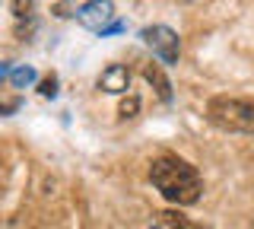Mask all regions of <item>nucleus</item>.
Masks as SVG:
<instances>
[{"label": "nucleus", "mask_w": 254, "mask_h": 229, "mask_svg": "<svg viewBox=\"0 0 254 229\" xmlns=\"http://www.w3.org/2000/svg\"><path fill=\"white\" fill-rule=\"evenodd\" d=\"M16 83H26V80H32V70H16Z\"/></svg>", "instance_id": "obj_9"}, {"label": "nucleus", "mask_w": 254, "mask_h": 229, "mask_svg": "<svg viewBox=\"0 0 254 229\" xmlns=\"http://www.w3.org/2000/svg\"><path fill=\"white\" fill-rule=\"evenodd\" d=\"M143 42L153 48V54H159L162 58V64H178V35L172 32L169 26H149V29H143Z\"/></svg>", "instance_id": "obj_4"}, {"label": "nucleus", "mask_w": 254, "mask_h": 229, "mask_svg": "<svg viewBox=\"0 0 254 229\" xmlns=\"http://www.w3.org/2000/svg\"><path fill=\"white\" fill-rule=\"evenodd\" d=\"M149 181L159 188V194L165 201L178 204V207H190L200 201L203 194V181L197 175V169L178 156H159L149 165Z\"/></svg>", "instance_id": "obj_1"}, {"label": "nucleus", "mask_w": 254, "mask_h": 229, "mask_svg": "<svg viewBox=\"0 0 254 229\" xmlns=\"http://www.w3.org/2000/svg\"><path fill=\"white\" fill-rule=\"evenodd\" d=\"M143 76H146V80L156 86V92H159V99H162V102H169V99H172L169 80H165V76H162V70H159L156 64H146V67H143Z\"/></svg>", "instance_id": "obj_7"}, {"label": "nucleus", "mask_w": 254, "mask_h": 229, "mask_svg": "<svg viewBox=\"0 0 254 229\" xmlns=\"http://www.w3.org/2000/svg\"><path fill=\"white\" fill-rule=\"evenodd\" d=\"M76 19L83 26H89L92 32H115V29H121V22L115 19V10H111L108 0H89V3H83Z\"/></svg>", "instance_id": "obj_3"}, {"label": "nucleus", "mask_w": 254, "mask_h": 229, "mask_svg": "<svg viewBox=\"0 0 254 229\" xmlns=\"http://www.w3.org/2000/svg\"><path fill=\"white\" fill-rule=\"evenodd\" d=\"M206 121L219 131L254 134V102L235 96H216L206 105Z\"/></svg>", "instance_id": "obj_2"}, {"label": "nucleus", "mask_w": 254, "mask_h": 229, "mask_svg": "<svg viewBox=\"0 0 254 229\" xmlns=\"http://www.w3.org/2000/svg\"><path fill=\"white\" fill-rule=\"evenodd\" d=\"M149 229H203V226L190 223L188 217H178V213L159 210V213H153V220H149Z\"/></svg>", "instance_id": "obj_6"}, {"label": "nucleus", "mask_w": 254, "mask_h": 229, "mask_svg": "<svg viewBox=\"0 0 254 229\" xmlns=\"http://www.w3.org/2000/svg\"><path fill=\"white\" fill-rule=\"evenodd\" d=\"M54 86H58V80H54V76H51V80H45V83H42V96H54V92H58Z\"/></svg>", "instance_id": "obj_8"}, {"label": "nucleus", "mask_w": 254, "mask_h": 229, "mask_svg": "<svg viewBox=\"0 0 254 229\" xmlns=\"http://www.w3.org/2000/svg\"><path fill=\"white\" fill-rule=\"evenodd\" d=\"M127 83H130V74H127V67H121V64H111L105 74L99 76V86L108 89V92H124Z\"/></svg>", "instance_id": "obj_5"}]
</instances>
